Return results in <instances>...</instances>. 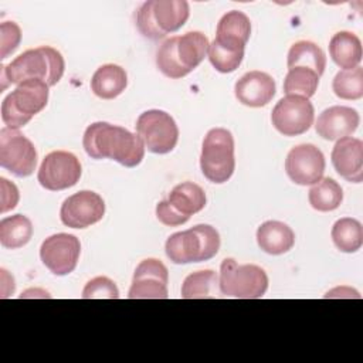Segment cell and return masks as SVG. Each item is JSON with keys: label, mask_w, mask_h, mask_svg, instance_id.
Returning a JSON list of instances; mask_svg holds the SVG:
<instances>
[{"label": "cell", "mask_w": 363, "mask_h": 363, "mask_svg": "<svg viewBox=\"0 0 363 363\" xmlns=\"http://www.w3.org/2000/svg\"><path fill=\"white\" fill-rule=\"evenodd\" d=\"M82 146L89 157L112 159L125 167L140 164L145 156V145L138 135L108 122L89 125L84 132Z\"/></svg>", "instance_id": "6da1fadb"}, {"label": "cell", "mask_w": 363, "mask_h": 363, "mask_svg": "<svg viewBox=\"0 0 363 363\" xmlns=\"http://www.w3.org/2000/svg\"><path fill=\"white\" fill-rule=\"evenodd\" d=\"M65 62L61 52L52 47L41 45L16 57L9 65L1 67V77L9 84H21L27 79H40L54 86L64 75Z\"/></svg>", "instance_id": "7a4b0ae2"}, {"label": "cell", "mask_w": 363, "mask_h": 363, "mask_svg": "<svg viewBox=\"0 0 363 363\" xmlns=\"http://www.w3.org/2000/svg\"><path fill=\"white\" fill-rule=\"evenodd\" d=\"M189 16L186 0H147L136 11V26L143 37L162 40L182 28Z\"/></svg>", "instance_id": "3957f363"}, {"label": "cell", "mask_w": 363, "mask_h": 363, "mask_svg": "<svg viewBox=\"0 0 363 363\" xmlns=\"http://www.w3.org/2000/svg\"><path fill=\"white\" fill-rule=\"evenodd\" d=\"M164 250L173 264L208 261L220 250V234L208 224H199L186 231L172 234L166 241Z\"/></svg>", "instance_id": "277c9868"}, {"label": "cell", "mask_w": 363, "mask_h": 363, "mask_svg": "<svg viewBox=\"0 0 363 363\" xmlns=\"http://www.w3.org/2000/svg\"><path fill=\"white\" fill-rule=\"evenodd\" d=\"M48 85L40 79L23 81L1 102V121L6 128L20 129L48 102Z\"/></svg>", "instance_id": "5b68a950"}, {"label": "cell", "mask_w": 363, "mask_h": 363, "mask_svg": "<svg viewBox=\"0 0 363 363\" xmlns=\"http://www.w3.org/2000/svg\"><path fill=\"white\" fill-rule=\"evenodd\" d=\"M200 167L204 177L216 184L225 183L234 173V138L225 128H213L201 145Z\"/></svg>", "instance_id": "8992f818"}, {"label": "cell", "mask_w": 363, "mask_h": 363, "mask_svg": "<svg viewBox=\"0 0 363 363\" xmlns=\"http://www.w3.org/2000/svg\"><path fill=\"white\" fill-rule=\"evenodd\" d=\"M218 288L225 296L258 299L262 298L268 289V275L258 265H240L234 258H225L220 265Z\"/></svg>", "instance_id": "52a82bcc"}, {"label": "cell", "mask_w": 363, "mask_h": 363, "mask_svg": "<svg viewBox=\"0 0 363 363\" xmlns=\"http://www.w3.org/2000/svg\"><path fill=\"white\" fill-rule=\"evenodd\" d=\"M136 132L145 149L156 155L172 152L179 140V128L174 119L164 111L149 109L139 115Z\"/></svg>", "instance_id": "ba28073f"}, {"label": "cell", "mask_w": 363, "mask_h": 363, "mask_svg": "<svg viewBox=\"0 0 363 363\" xmlns=\"http://www.w3.org/2000/svg\"><path fill=\"white\" fill-rule=\"evenodd\" d=\"M0 166L17 177H27L35 170L37 150L18 129L0 130Z\"/></svg>", "instance_id": "9c48e42d"}, {"label": "cell", "mask_w": 363, "mask_h": 363, "mask_svg": "<svg viewBox=\"0 0 363 363\" xmlns=\"http://www.w3.org/2000/svg\"><path fill=\"white\" fill-rule=\"evenodd\" d=\"M315 109L308 98L286 95L272 109L271 122L284 136H298L309 130L313 123Z\"/></svg>", "instance_id": "30bf717a"}, {"label": "cell", "mask_w": 363, "mask_h": 363, "mask_svg": "<svg viewBox=\"0 0 363 363\" xmlns=\"http://www.w3.org/2000/svg\"><path fill=\"white\" fill-rule=\"evenodd\" d=\"M82 169L78 157L67 150H54L48 153L38 169V183L51 191L65 190L78 183Z\"/></svg>", "instance_id": "8fae6325"}, {"label": "cell", "mask_w": 363, "mask_h": 363, "mask_svg": "<svg viewBox=\"0 0 363 363\" xmlns=\"http://www.w3.org/2000/svg\"><path fill=\"white\" fill-rule=\"evenodd\" d=\"M81 254L79 240L67 233H58L45 238L40 247V258L43 264L54 275L64 277L71 274Z\"/></svg>", "instance_id": "7c38bea8"}, {"label": "cell", "mask_w": 363, "mask_h": 363, "mask_svg": "<svg viewBox=\"0 0 363 363\" xmlns=\"http://www.w3.org/2000/svg\"><path fill=\"white\" fill-rule=\"evenodd\" d=\"M325 156L319 147L311 143H302L292 147L285 159V172L288 177L299 186L318 183L325 173Z\"/></svg>", "instance_id": "4fadbf2b"}, {"label": "cell", "mask_w": 363, "mask_h": 363, "mask_svg": "<svg viewBox=\"0 0 363 363\" xmlns=\"http://www.w3.org/2000/svg\"><path fill=\"white\" fill-rule=\"evenodd\" d=\"M105 214L104 199L91 190H81L67 197L60 208V218L71 228H86L102 220Z\"/></svg>", "instance_id": "5bb4252c"}, {"label": "cell", "mask_w": 363, "mask_h": 363, "mask_svg": "<svg viewBox=\"0 0 363 363\" xmlns=\"http://www.w3.org/2000/svg\"><path fill=\"white\" fill-rule=\"evenodd\" d=\"M169 271L166 265L156 258L140 261L133 272L132 285L128 292L129 299H166Z\"/></svg>", "instance_id": "9a60e30c"}, {"label": "cell", "mask_w": 363, "mask_h": 363, "mask_svg": "<svg viewBox=\"0 0 363 363\" xmlns=\"http://www.w3.org/2000/svg\"><path fill=\"white\" fill-rule=\"evenodd\" d=\"M332 164L337 174L350 183L363 180V142L346 136L336 140L332 149Z\"/></svg>", "instance_id": "2e32d148"}, {"label": "cell", "mask_w": 363, "mask_h": 363, "mask_svg": "<svg viewBox=\"0 0 363 363\" xmlns=\"http://www.w3.org/2000/svg\"><path fill=\"white\" fill-rule=\"evenodd\" d=\"M277 91L274 78L262 71L244 74L234 86L235 98L245 106L261 108L272 101Z\"/></svg>", "instance_id": "e0dca14e"}, {"label": "cell", "mask_w": 363, "mask_h": 363, "mask_svg": "<svg viewBox=\"0 0 363 363\" xmlns=\"http://www.w3.org/2000/svg\"><path fill=\"white\" fill-rule=\"evenodd\" d=\"M360 122L356 109L342 105H335L325 109L316 119V133L326 140H339L352 135Z\"/></svg>", "instance_id": "ac0fdd59"}, {"label": "cell", "mask_w": 363, "mask_h": 363, "mask_svg": "<svg viewBox=\"0 0 363 363\" xmlns=\"http://www.w3.org/2000/svg\"><path fill=\"white\" fill-rule=\"evenodd\" d=\"M251 34L248 16L238 10L227 11L217 24L214 41L231 51H244Z\"/></svg>", "instance_id": "d6986e66"}, {"label": "cell", "mask_w": 363, "mask_h": 363, "mask_svg": "<svg viewBox=\"0 0 363 363\" xmlns=\"http://www.w3.org/2000/svg\"><path fill=\"white\" fill-rule=\"evenodd\" d=\"M257 242L264 252L269 255H281L292 250L295 244V233L285 223L269 220L258 227Z\"/></svg>", "instance_id": "ffe728a7"}, {"label": "cell", "mask_w": 363, "mask_h": 363, "mask_svg": "<svg viewBox=\"0 0 363 363\" xmlns=\"http://www.w3.org/2000/svg\"><path fill=\"white\" fill-rule=\"evenodd\" d=\"M128 85L126 71L116 64L101 65L91 78V89L101 99L119 96Z\"/></svg>", "instance_id": "44dd1931"}, {"label": "cell", "mask_w": 363, "mask_h": 363, "mask_svg": "<svg viewBox=\"0 0 363 363\" xmlns=\"http://www.w3.org/2000/svg\"><path fill=\"white\" fill-rule=\"evenodd\" d=\"M329 54L337 67L343 69L356 68L363 55L360 38L350 31H339L329 41Z\"/></svg>", "instance_id": "7402d4cb"}, {"label": "cell", "mask_w": 363, "mask_h": 363, "mask_svg": "<svg viewBox=\"0 0 363 363\" xmlns=\"http://www.w3.org/2000/svg\"><path fill=\"white\" fill-rule=\"evenodd\" d=\"M286 65H288V69L296 68V67L309 68L320 77L326 68V55L323 50L315 43L302 40L291 45L288 51Z\"/></svg>", "instance_id": "603a6c76"}, {"label": "cell", "mask_w": 363, "mask_h": 363, "mask_svg": "<svg viewBox=\"0 0 363 363\" xmlns=\"http://www.w3.org/2000/svg\"><path fill=\"white\" fill-rule=\"evenodd\" d=\"M167 200L177 211L187 217L201 211L207 201L204 190L193 182H183L176 184L172 189Z\"/></svg>", "instance_id": "cb8c5ba5"}, {"label": "cell", "mask_w": 363, "mask_h": 363, "mask_svg": "<svg viewBox=\"0 0 363 363\" xmlns=\"http://www.w3.org/2000/svg\"><path fill=\"white\" fill-rule=\"evenodd\" d=\"M208 45V38L200 31L177 35V57L184 69L191 72L204 60Z\"/></svg>", "instance_id": "d4e9b609"}, {"label": "cell", "mask_w": 363, "mask_h": 363, "mask_svg": "<svg viewBox=\"0 0 363 363\" xmlns=\"http://www.w3.org/2000/svg\"><path fill=\"white\" fill-rule=\"evenodd\" d=\"M33 237V223L23 214L4 217L0 221V244L4 248L24 247Z\"/></svg>", "instance_id": "484cf974"}, {"label": "cell", "mask_w": 363, "mask_h": 363, "mask_svg": "<svg viewBox=\"0 0 363 363\" xmlns=\"http://www.w3.org/2000/svg\"><path fill=\"white\" fill-rule=\"evenodd\" d=\"M332 241L342 252H356L363 245L362 223L352 217L339 218L332 227Z\"/></svg>", "instance_id": "4316f807"}, {"label": "cell", "mask_w": 363, "mask_h": 363, "mask_svg": "<svg viewBox=\"0 0 363 363\" xmlns=\"http://www.w3.org/2000/svg\"><path fill=\"white\" fill-rule=\"evenodd\" d=\"M308 200L312 208L318 211H333L340 206L343 200V190L332 177H322L311 187Z\"/></svg>", "instance_id": "83f0119b"}, {"label": "cell", "mask_w": 363, "mask_h": 363, "mask_svg": "<svg viewBox=\"0 0 363 363\" xmlns=\"http://www.w3.org/2000/svg\"><path fill=\"white\" fill-rule=\"evenodd\" d=\"M218 288V277L211 269H203L186 277L182 285L183 299L216 298ZM220 289V288H218Z\"/></svg>", "instance_id": "f1b7e54d"}, {"label": "cell", "mask_w": 363, "mask_h": 363, "mask_svg": "<svg viewBox=\"0 0 363 363\" xmlns=\"http://www.w3.org/2000/svg\"><path fill=\"white\" fill-rule=\"evenodd\" d=\"M319 78L320 77L309 68H291L284 79V92L286 95H298L309 99L318 89Z\"/></svg>", "instance_id": "f546056e"}, {"label": "cell", "mask_w": 363, "mask_h": 363, "mask_svg": "<svg viewBox=\"0 0 363 363\" xmlns=\"http://www.w3.org/2000/svg\"><path fill=\"white\" fill-rule=\"evenodd\" d=\"M332 89L340 99H360L363 96V68L357 65L352 69L339 71L333 78Z\"/></svg>", "instance_id": "4dcf8cb0"}, {"label": "cell", "mask_w": 363, "mask_h": 363, "mask_svg": "<svg viewBox=\"0 0 363 363\" xmlns=\"http://www.w3.org/2000/svg\"><path fill=\"white\" fill-rule=\"evenodd\" d=\"M156 65L159 71L172 79H179L190 74L180 64L177 57V35L164 40L156 51Z\"/></svg>", "instance_id": "1f68e13d"}, {"label": "cell", "mask_w": 363, "mask_h": 363, "mask_svg": "<svg viewBox=\"0 0 363 363\" xmlns=\"http://www.w3.org/2000/svg\"><path fill=\"white\" fill-rule=\"evenodd\" d=\"M208 60L211 65L223 74H228L235 71L244 58V51H231L221 45H218L216 41H213L208 45Z\"/></svg>", "instance_id": "d6a6232c"}, {"label": "cell", "mask_w": 363, "mask_h": 363, "mask_svg": "<svg viewBox=\"0 0 363 363\" xmlns=\"http://www.w3.org/2000/svg\"><path fill=\"white\" fill-rule=\"evenodd\" d=\"M82 298L84 299H118L119 298V289L115 285V282L106 277H96L86 282V285L82 289Z\"/></svg>", "instance_id": "836d02e7"}, {"label": "cell", "mask_w": 363, "mask_h": 363, "mask_svg": "<svg viewBox=\"0 0 363 363\" xmlns=\"http://www.w3.org/2000/svg\"><path fill=\"white\" fill-rule=\"evenodd\" d=\"M21 41V30L14 21L0 24V58L4 60L13 54Z\"/></svg>", "instance_id": "e575fe53"}, {"label": "cell", "mask_w": 363, "mask_h": 363, "mask_svg": "<svg viewBox=\"0 0 363 363\" xmlns=\"http://www.w3.org/2000/svg\"><path fill=\"white\" fill-rule=\"evenodd\" d=\"M156 217L157 220L169 227H176V225H182L184 223L189 221L190 217L182 214L180 211H177L170 203L169 200H163L160 203H157L156 206Z\"/></svg>", "instance_id": "d590c367"}, {"label": "cell", "mask_w": 363, "mask_h": 363, "mask_svg": "<svg viewBox=\"0 0 363 363\" xmlns=\"http://www.w3.org/2000/svg\"><path fill=\"white\" fill-rule=\"evenodd\" d=\"M0 186H1V204L0 211L6 213L9 210H13L18 203V189L14 183L9 182L4 177H0Z\"/></svg>", "instance_id": "8d00e7d4"}]
</instances>
